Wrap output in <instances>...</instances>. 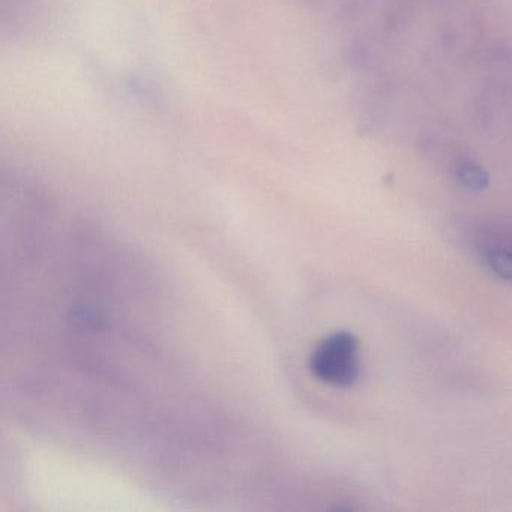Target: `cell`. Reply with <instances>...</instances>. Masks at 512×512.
<instances>
[{
  "instance_id": "obj_3",
  "label": "cell",
  "mask_w": 512,
  "mask_h": 512,
  "mask_svg": "<svg viewBox=\"0 0 512 512\" xmlns=\"http://www.w3.org/2000/svg\"><path fill=\"white\" fill-rule=\"evenodd\" d=\"M488 265L494 274L502 280L512 283V253L511 251L493 250L488 253Z\"/></svg>"
},
{
  "instance_id": "obj_2",
  "label": "cell",
  "mask_w": 512,
  "mask_h": 512,
  "mask_svg": "<svg viewBox=\"0 0 512 512\" xmlns=\"http://www.w3.org/2000/svg\"><path fill=\"white\" fill-rule=\"evenodd\" d=\"M457 179L461 185L473 191L484 190V188H487L488 181H490L487 172L482 167H479L478 164L469 163V161L461 163L457 167Z\"/></svg>"
},
{
  "instance_id": "obj_1",
  "label": "cell",
  "mask_w": 512,
  "mask_h": 512,
  "mask_svg": "<svg viewBox=\"0 0 512 512\" xmlns=\"http://www.w3.org/2000/svg\"><path fill=\"white\" fill-rule=\"evenodd\" d=\"M308 367L320 382L337 388H350L361 373L358 338L347 331L328 335L311 353Z\"/></svg>"
}]
</instances>
